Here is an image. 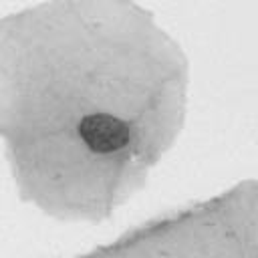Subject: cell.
<instances>
[{"label": "cell", "instance_id": "1", "mask_svg": "<svg viewBox=\"0 0 258 258\" xmlns=\"http://www.w3.org/2000/svg\"><path fill=\"white\" fill-rule=\"evenodd\" d=\"M79 133L95 153H111L129 143V125L109 113L85 115L79 123Z\"/></svg>", "mask_w": 258, "mask_h": 258}]
</instances>
